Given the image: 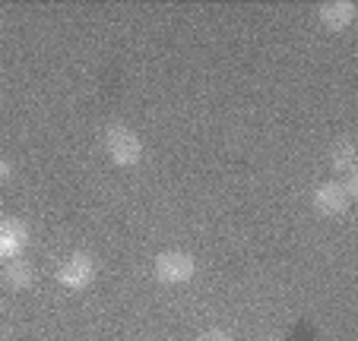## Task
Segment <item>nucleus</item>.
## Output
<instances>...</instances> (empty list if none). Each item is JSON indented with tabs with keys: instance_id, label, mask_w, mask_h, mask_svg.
Here are the masks:
<instances>
[{
	"instance_id": "f257e3e1",
	"label": "nucleus",
	"mask_w": 358,
	"mask_h": 341,
	"mask_svg": "<svg viewBox=\"0 0 358 341\" xmlns=\"http://www.w3.org/2000/svg\"><path fill=\"white\" fill-rule=\"evenodd\" d=\"M101 142H105V155L115 161L117 167H134L140 165L143 158V139L124 123H111L101 133Z\"/></svg>"
},
{
	"instance_id": "20e7f679",
	"label": "nucleus",
	"mask_w": 358,
	"mask_h": 341,
	"mask_svg": "<svg viewBox=\"0 0 358 341\" xmlns=\"http://www.w3.org/2000/svg\"><path fill=\"white\" fill-rule=\"evenodd\" d=\"M29 247V227L20 218H0V259H20Z\"/></svg>"
},
{
	"instance_id": "39448f33",
	"label": "nucleus",
	"mask_w": 358,
	"mask_h": 341,
	"mask_svg": "<svg viewBox=\"0 0 358 341\" xmlns=\"http://www.w3.org/2000/svg\"><path fill=\"white\" fill-rule=\"evenodd\" d=\"M311 206H314V212L324 215V218H336V215H345V209L352 206V199L343 193L339 181H327L314 190Z\"/></svg>"
},
{
	"instance_id": "9d476101",
	"label": "nucleus",
	"mask_w": 358,
	"mask_h": 341,
	"mask_svg": "<svg viewBox=\"0 0 358 341\" xmlns=\"http://www.w3.org/2000/svg\"><path fill=\"white\" fill-rule=\"evenodd\" d=\"M196 341H235L229 332H222V328H210V332H203Z\"/></svg>"
},
{
	"instance_id": "423d86ee",
	"label": "nucleus",
	"mask_w": 358,
	"mask_h": 341,
	"mask_svg": "<svg viewBox=\"0 0 358 341\" xmlns=\"http://www.w3.org/2000/svg\"><path fill=\"white\" fill-rule=\"evenodd\" d=\"M355 13H358V7L352 0H330V3L320 7V22H324L330 32H345V29L355 22Z\"/></svg>"
},
{
	"instance_id": "9b49d317",
	"label": "nucleus",
	"mask_w": 358,
	"mask_h": 341,
	"mask_svg": "<svg viewBox=\"0 0 358 341\" xmlns=\"http://www.w3.org/2000/svg\"><path fill=\"white\" fill-rule=\"evenodd\" d=\"M10 177H13V165H10V161H3V158H0V183H7Z\"/></svg>"
},
{
	"instance_id": "f03ea898",
	"label": "nucleus",
	"mask_w": 358,
	"mask_h": 341,
	"mask_svg": "<svg viewBox=\"0 0 358 341\" xmlns=\"http://www.w3.org/2000/svg\"><path fill=\"white\" fill-rule=\"evenodd\" d=\"M196 272V262L190 253H184V250H165V253L156 256V262H152V275H156V281H162V285H184V281H190Z\"/></svg>"
},
{
	"instance_id": "6e6552de",
	"label": "nucleus",
	"mask_w": 358,
	"mask_h": 341,
	"mask_svg": "<svg viewBox=\"0 0 358 341\" xmlns=\"http://www.w3.org/2000/svg\"><path fill=\"white\" fill-rule=\"evenodd\" d=\"M355 161H358V152H355V142L352 139H336L330 149V167L339 171V174H349L355 171Z\"/></svg>"
},
{
	"instance_id": "7ed1b4c3",
	"label": "nucleus",
	"mask_w": 358,
	"mask_h": 341,
	"mask_svg": "<svg viewBox=\"0 0 358 341\" xmlns=\"http://www.w3.org/2000/svg\"><path fill=\"white\" fill-rule=\"evenodd\" d=\"M57 285L67 291H86L95 281V259L89 253H73L61 268H57Z\"/></svg>"
},
{
	"instance_id": "0eeeda50",
	"label": "nucleus",
	"mask_w": 358,
	"mask_h": 341,
	"mask_svg": "<svg viewBox=\"0 0 358 341\" xmlns=\"http://www.w3.org/2000/svg\"><path fill=\"white\" fill-rule=\"evenodd\" d=\"M3 285H7L10 291H26V288H32L35 285V266L29 259H10V262H3Z\"/></svg>"
},
{
	"instance_id": "1a4fd4ad",
	"label": "nucleus",
	"mask_w": 358,
	"mask_h": 341,
	"mask_svg": "<svg viewBox=\"0 0 358 341\" xmlns=\"http://www.w3.org/2000/svg\"><path fill=\"white\" fill-rule=\"evenodd\" d=\"M339 187H343V193L349 196V199H355V196H358V174H355V171H349V174H343V181H339Z\"/></svg>"
}]
</instances>
